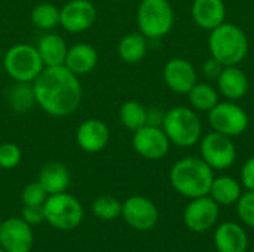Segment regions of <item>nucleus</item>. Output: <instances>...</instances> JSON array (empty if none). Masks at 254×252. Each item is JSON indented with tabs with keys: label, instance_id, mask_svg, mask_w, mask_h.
<instances>
[{
	"label": "nucleus",
	"instance_id": "1",
	"mask_svg": "<svg viewBox=\"0 0 254 252\" xmlns=\"http://www.w3.org/2000/svg\"><path fill=\"white\" fill-rule=\"evenodd\" d=\"M36 104L49 116L73 114L82 102L83 89L79 76L67 67H45L33 82Z\"/></svg>",
	"mask_w": 254,
	"mask_h": 252
},
{
	"label": "nucleus",
	"instance_id": "2",
	"mask_svg": "<svg viewBox=\"0 0 254 252\" xmlns=\"http://www.w3.org/2000/svg\"><path fill=\"white\" fill-rule=\"evenodd\" d=\"M213 180V168L198 157L180 159L170 172V181L174 190L189 199L208 196Z\"/></svg>",
	"mask_w": 254,
	"mask_h": 252
},
{
	"label": "nucleus",
	"instance_id": "3",
	"mask_svg": "<svg viewBox=\"0 0 254 252\" xmlns=\"http://www.w3.org/2000/svg\"><path fill=\"white\" fill-rule=\"evenodd\" d=\"M211 56L223 67L238 65L249 52V40L246 33L235 24H220L208 37Z\"/></svg>",
	"mask_w": 254,
	"mask_h": 252
},
{
	"label": "nucleus",
	"instance_id": "4",
	"mask_svg": "<svg viewBox=\"0 0 254 252\" xmlns=\"http://www.w3.org/2000/svg\"><path fill=\"white\" fill-rule=\"evenodd\" d=\"M162 129L170 143L179 147H192L201 138L202 125L195 110L179 105L164 114Z\"/></svg>",
	"mask_w": 254,
	"mask_h": 252
},
{
	"label": "nucleus",
	"instance_id": "5",
	"mask_svg": "<svg viewBox=\"0 0 254 252\" xmlns=\"http://www.w3.org/2000/svg\"><path fill=\"white\" fill-rule=\"evenodd\" d=\"M3 68L6 74L15 82L33 83L36 77L43 71L45 65L36 46L28 43H18L6 50L3 56Z\"/></svg>",
	"mask_w": 254,
	"mask_h": 252
},
{
	"label": "nucleus",
	"instance_id": "6",
	"mask_svg": "<svg viewBox=\"0 0 254 252\" xmlns=\"http://www.w3.org/2000/svg\"><path fill=\"white\" fill-rule=\"evenodd\" d=\"M137 25L147 39L167 36L174 25V10L168 0H141L137 9Z\"/></svg>",
	"mask_w": 254,
	"mask_h": 252
},
{
	"label": "nucleus",
	"instance_id": "7",
	"mask_svg": "<svg viewBox=\"0 0 254 252\" xmlns=\"http://www.w3.org/2000/svg\"><path fill=\"white\" fill-rule=\"evenodd\" d=\"M43 211L45 221L60 230L76 229L83 218V208L80 202L65 192L49 195L43 203Z\"/></svg>",
	"mask_w": 254,
	"mask_h": 252
},
{
	"label": "nucleus",
	"instance_id": "8",
	"mask_svg": "<svg viewBox=\"0 0 254 252\" xmlns=\"http://www.w3.org/2000/svg\"><path fill=\"white\" fill-rule=\"evenodd\" d=\"M208 122L213 131L228 135L231 138L241 135L249 128V116L238 104L217 102L208 111Z\"/></svg>",
	"mask_w": 254,
	"mask_h": 252
},
{
	"label": "nucleus",
	"instance_id": "9",
	"mask_svg": "<svg viewBox=\"0 0 254 252\" xmlns=\"http://www.w3.org/2000/svg\"><path fill=\"white\" fill-rule=\"evenodd\" d=\"M201 159L213 169H228L237 159V149L231 137L210 132L201 141Z\"/></svg>",
	"mask_w": 254,
	"mask_h": 252
},
{
	"label": "nucleus",
	"instance_id": "10",
	"mask_svg": "<svg viewBox=\"0 0 254 252\" xmlns=\"http://www.w3.org/2000/svg\"><path fill=\"white\" fill-rule=\"evenodd\" d=\"M170 140L164 129L156 125H144L143 128L134 131L132 147L141 157L147 160H159L167 156L170 150Z\"/></svg>",
	"mask_w": 254,
	"mask_h": 252
},
{
	"label": "nucleus",
	"instance_id": "11",
	"mask_svg": "<svg viewBox=\"0 0 254 252\" xmlns=\"http://www.w3.org/2000/svg\"><path fill=\"white\" fill-rule=\"evenodd\" d=\"M97 19V7L91 0H68L60 9V25L67 33H83Z\"/></svg>",
	"mask_w": 254,
	"mask_h": 252
},
{
	"label": "nucleus",
	"instance_id": "12",
	"mask_svg": "<svg viewBox=\"0 0 254 252\" xmlns=\"http://www.w3.org/2000/svg\"><path fill=\"white\" fill-rule=\"evenodd\" d=\"M219 220V205L210 196H201L190 199L183 212V221L186 227L195 233H204L210 230Z\"/></svg>",
	"mask_w": 254,
	"mask_h": 252
},
{
	"label": "nucleus",
	"instance_id": "13",
	"mask_svg": "<svg viewBox=\"0 0 254 252\" xmlns=\"http://www.w3.org/2000/svg\"><path fill=\"white\" fill-rule=\"evenodd\" d=\"M122 217L135 230H150L159 218L156 205L144 196H131L122 203Z\"/></svg>",
	"mask_w": 254,
	"mask_h": 252
},
{
	"label": "nucleus",
	"instance_id": "14",
	"mask_svg": "<svg viewBox=\"0 0 254 252\" xmlns=\"http://www.w3.org/2000/svg\"><path fill=\"white\" fill-rule=\"evenodd\" d=\"M34 244L31 226L22 218H7L0 224V245L6 252H30Z\"/></svg>",
	"mask_w": 254,
	"mask_h": 252
},
{
	"label": "nucleus",
	"instance_id": "15",
	"mask_svg": "<svg viewBox=\"0 0 254 252\" xmlns=\"http://www.w3.org/2000/svg\"><path fill=\"white\" fill-rule=\"evenodd\" d=\"M110 140V129L101 119H86L76 131V143L86 153L104 150Z\"/></svg>",
	"mask_w": 254,
	"mask_h": 252
},
{
	"label": "nucleus",
	"instance_id": "16",
	"mask_svg": "<svg viewBox=\"0 0 254 252\" xmlns=\"http://www.w3.org/2000/svg\"><path fill=\"white\" fill-rule=\"evenodd\" d=\"M164 80L176 94H188L196 83V71L185 58H173L164 67Z\"/></svg>",
	"mask_w": 254,
	"mask_h": 252
},
{
	"label": "nucleus",
	"instance_id": "17",
	"mask_svg": "<svg viewBox=\"0 0 254 252\" xmlns=\"http://www.w3.org/2000/svg\"><path fill=\"white\" fill-rule=\"evenodd\" d=\"M214 245L217 252H247L249 236L238 223H222L214 233Z\"/></svg>",
	"mask_w": 254,
	"mask_h": 252
},
{
	"label": "nucleus",
	"instance_id": "18",
	"mask_svg": "<svg viewBox=\"0 0 254 252\" xmlns=\"http://www.w3.org/2000/svg\"><path fill=\"white\" fill-rule=\"evenodd\" d=\"M190 13L196 25L211 31L225 22L226 7L223 0H195Z\"/></svg>",
	"mask_w": 254,
	"mask_h": 252
},
{
	"label": "nucleus",
	"instance_id": "19",
	"mask_svg": "<svg viewBox=\"0 0 254 252\" xmlns=\"http://www.w3.org/2000/svg\"><path fill=\"white\" fill-rule=\"evenodd\" d=\"M98 62V52L89 43H76L67 50L64 67H67L76 76L91 73Z\"/></svg>",
	"mask_w": 254,
	"mask_h": 252
},
{
	"label": "nucleus",
	"instance_id": "20",
	"mask_svg": "<svg viewBox=\"0 0 254 252\" xmlns=\"http://www.w3.org/2000/svg\"><path fill=\"white\" fill-rule=\"evenodd\" d=\"M217 85L220 94L231 101L241 100L249 91V79L237 65L223 67L222 73L217 77Z\"/></svg>",
	"mask_w": 254,
	"mask_h": 252
},
{
	"label": "nucleus",
	"instance_id": "21",
	"mask_svg": "<svg viewBox=\"0 0 254 252\" xmlns=\"http://www.w3.org/2000/svg\"><path fill=\"white\" fill-rule=\"evenodd\" d=\"M36 49L45 67H58L64 65L68 46L60 34L48 31L40 37Z\"/></svg>",
	"mask_w": 254,
	"mask_h": 252
},
{
	"label": "nucleus",
	"instance_id": "22",
	"mask_svg": "<svg viewBox=\"0 0 254 252\" xmlns=\"http://www.w3.org/2000/svg\"><path fill=\"white\" fill-rule=\"evenodd\" d=\"M37 181L42 184L48 195L63 193L70 186V172L64 163L49 162L40 169Z\"/></svg>",
	"mask_w": 254,
	"mask_h": 252
},
{
	"label": "nucleus",
	"instance_id": "23",
	"mask_svg": "<svg viewBox=\"0 0 254 252\" xmlns=\"http://www.w3.org/2000/svg\"><path fill=\"white\" fill-rule=\"evenodd\" d=\"M243 192H241V184L232 178V177H228V175H223V177H217L213 180V184H211V189H210V193L208 196L220 206H228V205H232V203H237L238 199L241 198Z\"/></svg>",
	"mask_w": 254,
	"mask_h": 252
},
{
	"label": "nucleus",
	"instance_id": "24",
	"mask_svg": "<svg viewBox=\"0 0 254 252\" xmlns=\"http://www.w3.org/2000/svg\"><path fill=\"white\" fill-rule=\"evenodd\" d=\"M147 52V37L138 33H129L124 36L118 45L119 58L127 64L140 62Z\"/></svg>",
	"mask_w": 254,
	"mask_h": 252
},
{
	"label": "nucleus",
	"instance_id": "25",
	"mask_svg": "<svg viewBox=\"0 0 254 252\" xmlns=\"http://www.w3.org/2000/svg\"><path fill=\"white\" fill-rule=\"evenodd\" d=\"M147 117H149L147 108L141 102L134 100L125 101L119 108L121 123L132 132L147 125Z\"/></svg>",
	"mask_w": 254,
	"mask_h": 252
},
{
	"label": "nucleus",
	"instance_id": "26",
	"mask_svg": "<svg viewBox=\"0 0 254 252\" xmlns=\"http://www.w3.org/2000/svg\"><path fill=\"white\" fill-rule=\"evenodd\" d=\"M7 101H9V105L12 107V110L16 113L30 111L33 108V105L36 104L33 83L16 82L15 86L9 91Z\"/></svg>",
	"mask_w": 254,
	"mask_h": 252
},
{
	"label": "nucleus",
	"instance_id": "27",
	"mask_svg": "<svg viewBox=\"0 0 254 252\" xmlns=\"http://www.w3.org/2000/svg\"><path fill=\"white\" fill-rule=\"evenodd\" d=\"M30 19L34 27L43 31H51L60 25V9L52 3H40L31 9Z\"/></svg>",
	"mask_w": 254,
	"mask_h": 252
},
{
	"label": "nucleus",
	"instance_id": "28",
	"mask_svg": "<svg viewBox=\"0 0 254 252\" xmlns=\"http://www.w3.org/2000/svg\"><path fill=\"white\" fill-rule=\"evenodd\" d=\"M188 95L192 108L198 111H210L219 102L217 91L207 83H195Z\"/></svg>",
	"mask_w": 254,
	"mask_h": 252
},
{
	"label": "nucleus",
	"instance_id": "29",
	"mask_svg": "<svg viewBox=\"0 0 254 252\" xmlns=\"http://www.w3.org/2000/svg\"><path fill=\"white\" fill-rule=\"evenodd\" d=\"M92 212L100 220H115L122 215V203L113 196H98L92 203Z\"/></svg>",
	"mask_w": 254,
	"mask_h": 252
},
{
	"label": "nucleus",
	"instance_id": "30",
	"mask_svg": "<svg viewBox=\"0 0 254 252\" xmlns=\"http://www.w3.org/2000/svg\"><path fill=\"white\" fill-rule=\"evenodd\" d=\"M22 151L15 143H3L0 144V168L1 169H13L21 163Z\"/></svg>",
	"mask_w": 254,
	"mask_h": 252
},
{
	"label": "nucleus",
	"instance_id": "31",
	"mask_svg": "<svg viewBox=\"0 0 254 252\" xmlns=\"http://www.w3.org/2000/svg\"><path fill=\"white\" fill-rule=\"evenodd\" d=\"M48 196L49 195L46 193V190L42 187V184L39 181L27 184L21 193L22 203L28 205V206H42L45 203V201L48 199Z\"/></svg>",
	"mask_w": 254,
	"mask_h": 252
},
{
	"label": "nucleus",
	"instance_id": "32",
	"mask_svg": "<svg viewBox=\"0 0 254 252\" xmlns=\"http://www.w3.org/2000/svg\"><path fill=\"white\" fill-rule=\"evenodd\" d=\"M237 212L246 226L254 229V192L249 190L247 193L241 195L237 202Z\"/></svg>",
	"mask_w": 254,
	"mask_h": 252
},
{
	"label": "nucleus",
	"instance_id": "33",
	"mask_svg": "<svg viewBox=\"0 0 254 252\" xmlns=\"http://www.w3.org/2000/svg\"><path fill=\"white\" fill-rule=\"evenodd\" d=\"M21 218L30 224V226H39L45 221V211H43V205L42 206H28L24 205L22 212H21Z\"/></svg>",
	"mask_w": 254,
	"mask_h": 252
},
{
	"label": "nucleus",
	"instance_id": "34",
	"mask_svg": "<svg viewBox=\"0 0 254 252\" xmlns=\"http://www.w3.org/2000/svg\"><path fill=\"white\" fill-rule=\"evenodd\" d=\"M241 181L247 190L254 192V156L244 163L241 169Z\"/></svg>",
	"mask_w": 254,
	"mask_h": 252
},
{
	"label": "nucleus",
	"instance_id": "35",
	"mask_svg": "<svg viewBox=\"0 0 254 252\" xmlns=\"http://www.w3.org/2000/svg\"><path fill=\"white\" fill-rule=\"evenodd\" d=\"M222 70H223V65L217 59H214L213 56L210 59H207L202 65V73L208 79H217L219 74L222 73Z\"/></svg>",
	"mask_w": 254,
	"mask_h": 252
},
{
	"label": "nucleus",
	"instance_id": "36",
	"mask_svg": "<svg viewBox=\"0 0 254 252\" xmlns=\"http://www.w3.org/2000/svg\"><path fill=\"white\" fill-rule=\"evenodd\" d=\"M0 252H6V251H4V250H3V248H0Z\"/></svg>",
	"mask_w": 254,
	"mask_h": 252
},
{
	"label": "nucleus",
	"instance_id": "37",
	"mask_svg": "<svg viewBox=\"0 0 254 252\" xmlns=\"http://www.w3.org/2000/svg\"><path fill=\"white\" fill-rule=\"evenodd\" d=\"M0 224H1V221H0Z\"/></svg>",
	"mask_w": 254,
	"mask_h": 252
},
{
	"label": "nucleus",
	"instance_id": "38",
	"mask_svg": "<svg viewBox=\"0 0 254 252\" xmlns=\"http://www.w3.org/2000/svg\"><path fill=\"white\" fill-rule=\"evenodd\" d=\"M252 252H254V250H253V251H252Z\"/></svg>",
	"mask_w": 254,
	"mask_h": 252
}]
</instances>
